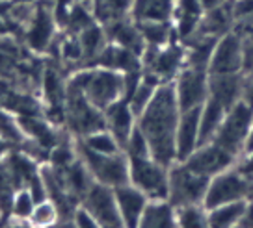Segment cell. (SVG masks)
Segmentation results:
<instances>
[{
    "label": "cell",
    "instance_id": "cell-1",
    "mask_svg": "<svg viewBox=\"0 0 253 228\" xmlns=\"http://www.w3.org/2000/svg\"><path fill=\"white\" fill-rule=\"evenodd\" d=\"M181 117V108L175 97L173 82L157 87L149 106L136 117V125L147 137L151 156L164 165H171L175 160V130Z\"/></svg>",
    "mask_w": 253,
    "mask_h": 228
},
{
    "label": "cell",
    "instance_id": "cell-2",
    "mask_svg": "<svg viewBox=\"0 0 253 228\" xmlns=\"http://www.w3.org/2000/svg\"><path fill=\"white\" fill-rule=\"evenodd\" d=\"M67 87L82 91L95 108L104 111L110 104L123 98L125 74L99 65L82 67L67 78Z\"/></svg>",
    "mask_w": 253,
    "mask_h": 228
},
{
    "label": "cell",
    "instance_id": "cell-3",
    "mask_svg": "<svg viewBox=\"0 0 253 228\" xmlns=\"http://www.w3.org/2000/svg\"><path fill=\"white\" fill-rule=\"evenodd\" d=\"M77 154L95 182L110 188H118L128 182V158L125 156V152L101 154L87 149L80 139H77Z\"/></svg>",
    "mask_w": 253,
    "mask_h": 228
},
{
    "label": "cell",
    "instance_id": "cell-4",
    "mask_svg": "<svg viewBox=\"0 0 253 228\" xmlns=\"http://www.w3.org/2000/svg\"><path fill=\"white\" fill-rule=\"evenodd\" d=\"M63 126L71 132L77 139L86 137L95 130L106 128L104 126L103 110L95 108L87 100L84 93L79 89L67 87L65 91V104H63Z\"/></svg>",
    "mask_w": 253,
    "mask_h": 228
},
{
    "label": "cell",
    "instance_id": "cell-5",
    "mask_svg": "<svg viewBox=\"0 0 253 228\" xmlns=\"http://www.w3.org/2000/svg\"><path fill=\"white\" fill-rule=\"evenodd\" d=\"M186 65V48L179 39L164 47H145L142 54V72L158 84L173 82Z\"/></svg>",
    "mask_w": 253,
    "mask_h": 228
},
{
    "label": "cell",
    "instance_id": "cell-6",
    "mask_svg": "<svg viewBox=\"0 0 253 228\" xmlns=\"http://www.w3.org/2000/svg\"><path fill=\"white\" fill-rule=\"evenodd\" d=\"M252 106L244 100L237 102L225 111V117L221 121L212 141L238 160V156L246 150V143H248L250 128H252Z\"/></svg>",
    "mask_w": 253,
    "mask_h": 228
},
{
    "label": "cell",
    "instance_id": "cell-7",
    "mask_svg": "<svg viewBox=\"0 0 253 228\" xmlns=\"http://www.w3.org/2000/svg\"><path fill=\"white\" fill-rule=\"evenodd\" d=\"M128 182L140 189L149 200L168 198L169 167L157 162L153 156L128 158Z\"/></svg>",
    "mask_w": 253,
    "mask_h": 228
},
{
    "label": "cell",
    "instance_id": "cell-8",
    "mask_svg": "<svg viewBox=\"0 0 253 228\" xmlns=\"http://www.w3.org/2000/svg\"><path fill=\"white\" fill-rule=\"evenodd\" d=\"M211 178L190 171L182 162H173L169 165V182H168V200L175 206L203 204L205 191Z\"/></svg>",
    "mask_w": 253,
    "mask_h": 228
},
{
    "label": "cell",
    "instance_id": "cell-9",
    "mask_svg": "<svg viewBox=\"0 0 253 228\" xmlns=\"http://www.w3.org/2000/svg\"><path fill=\"white\" fill-rule=\"evenodd\" d=\"M248 184H250V180L244 174L238 173L235 165L214 174L207 186L203 206L207 210H211L214 206L225 204V202L242 200L248 197Z\"/></svg>",
    "mask_w": 253,
    "mask_h": 228
},
{
    "label": "cell",
    "instance_id": "cell-10",
    "mask_svg": "<svg viewBox=\"0 0 253 228\" xmlns=\"http://www.w3.org/2000/svg\"><path fill=\"white\" fill-rule=\"evenodd\" d=\"M173 87L181 111L201 108L209 98V71L184 65L175 76Z\"/></svg>",
    "mask_w": 253,
    "mask_h": 228
},
{
    "label": "cell",
    "instance_id": "cell-11",
    "mask_svg": "<svg viewBox=\"0 0 253 228\" xmlns=\"http://www.w3.org/2000/svg\"><path fill=\"white\" fill-rule=\"evenodd\" d=\"M80 204L93 215L95 221L99 223V227H123V219L119 215L118 202H116V193H114V188H110V186L93 182L91 188L86 191L84 198L80 200Z\"/></svg>",
    "mask_w": 253,
    "mask_h": 228
},
{
    "label": "cell",
    "instance_id": "cell-12",
    "mask_svg": "<svg viewBox=\"0 0 253 228\" xmlns=\"http://www.w3.org/2000/svg\"><path fill=\"white\" fill-rule=\"evenodd\" d=\"M244 72V43L237 30L218 37L209 62V74Z\"/></svg>",
    "mask_w": 253,
    "mask_h": 228
},
{
    "label": "cell",
    "instance_id": "cell-13",
    "mask_svg": "<svg viewBox=\"0 0 253 228\" xmlns=\"http://www.w3.org/2000/svg\"><path fill=\"white\" fill-rule=\"evenodd\" d=\"M182 163L194 173L201 174L205 178H212L214 174H218L235 165L237 158L229 154L227 150H223L220 145H216L214 141H209L205 145H199Z\"/></svg>",
    "mask_w": 253,
    "mask_h": 228
},
{
    "label": "cell",
    "instance_id": "cell-14",
    "mask_svg": "<svg viewBox=\"0 0 253 228\" xmlns=\"http://www.w3.org/2000/svg\"><path fill=\"white\" fill-rule=\"evenodd\" d=\"M56 26L58 23H56L54 11L47 4H41L34 9V15L28 21V32H26V45L30 47V50L38 54L48 52L50 45L58 37Z\"/></svg>",
    "mask_w": 253,
    "mask_h": 228
},
{
    "label": "cell",
    "instance_id": "cell-15",
    "mask_svg": "<svg viewBox=\"0 0 253 228\" xmlns=\"http://www.w3.org/2000/svg\"><path fill=\"white\" fill-rule=\"evenodd\" d=\"M244 72L209 74V98L221 104L225 110L242 100L244 93Z\"/></svg>",
    "mask_w": 253,
    "mask_h": 228
},
{
    "label": "cell",
    "instance_id": "cell-16",
    "mask_svg": "<svg viewBox=\"0 0 253 228\" xmlns=\"http://www.w3.org/2000/svg\"><path fill=\"white\" fill-rule=\"evenodd\" d=\"M199 113L201 108L181 111L175 130V160L184 162L199 147Z\"/></svg>",
    "mask_w": 253,
    "mask_h": 228
},
{
    "label": "cell",
    "instance_id": "cell-17",
    "mask_svg": "<svg viewBox=\"0 0 253 228\" xmlns=\"http://www.w3.org/2000/svg\"><path fill=\"white\" fill-rule=\"evenodd\" d=\"M114 193H116V202H118L119 215L123 219V227H128V228L138 227L140 225V217H142L143 213V208H145L149 198L145 197L136 186H132L130 182L114 188Z\"/></svg>",
    "mask_w": 253,
    "mask_h": 228
},
{
    "label": "cell",
    "instance_id": "cell-18",
    "mask_svg": "<svg viewBox=\"0 0 253 228\" xmlns=\"http://www.w3.org/2000/svg\"><path fill=\"white\" fill-rule=\"evenodd\" d=\"M104 32L110 43H116L119 47H125L128 50L136 52L138 56L143 54L145 50V41L142 37V32L138 28V24L130 17L116 19L110 23H104Z\"/></svg>",
    "mask_w": 253,
    "mask_h": 228
},
{
    "label": "cell",
    "instance_id": "cell-19",
    "mask_svg": "<svg viewBox=\"0 0 253 228\" xmlns=\"http://www.w3.org/2000/svg\"><path fill=\"white\" fill-rule=\"evenodd\" d=\"M103 113L106 130H110L114 134V137L118 139L119 147L123 150V145L126 143L132 128L136 126V115L132 113V110H130V106H128L125 98H119L114 104H110Z\"/></svg>",
    "mask_w": 253,
    "mask_h": 228
},
{
    "label": "cell",
    "instance_id": "cell-20",
    "mask_svg": "<svg viewBox=\"0 0 253 228\" xmlns=\"http://www.w3.org/2000/svg\"><path fill=\"white\" fill-rule=\"evenodd\" d=\"M95 65L123 72V74H126V72H138L142 71V56H138L132 50H128L125 47H119L116 43L108 41L106 47L101 50V54L97 56Z\"/></svg>",
    "mask_w": 253,
    "mask_h": 228
},
{
    "label": "cell",
    "instance_id": "cell-21",
    "mask_svg": "<svg viewBox=\"0 0 253 228\" xmlns=\"http://www.w3.org/2000/svg\"><path fill=\"white\" fill-rule=\"evenodd\" d=\"M138 227L142 228L177 227V208L168 198H153V200H147Z\"/></svg>",
    "mask_w": 253,
    "mask_h": 228
},
{
    "label": "cell",
    "instance_id": "cell-22",
    "mask_svg": "<svg viewBox=\"0 0 253 228\" xmlns=\"http://www.w3.org/2000/svg\"><path fill=\"white\" fill-rule=\"evenodd\" d=\"M173 11L175 0H134L128 17L134 23L173 21Z\"/></svg>",
    "mask_w": 253,
    "mask_h": 228
},
{
    "label": "cell",
    "instance_id": "cell-23",
    "mask_svg": "<svg viewBox=\"0 0 253 228\" xmlns=\"http://www.w3.org/2000/svg\"><path fill=\"white\" fill-rule=\"evenodd\" d=\"M246 208H248V198L214 206L211 210H207V212H209L207 213V215H209V227H212V228L238 227L242 217H244Z\"/></svg>",
    "mask_w": 253,
    "mask_h": 228
},
{
    "label": "cell",
    "instance_id": "cell-24",
    "mask_svg": "<svg viewBox=\"0 0 253 228\" xmlns=\"http://www.w3.org/2000/svg\"><path fill=\"white\" fill-rule=\"evenodd\" d=\"M225 111L227 110L221 104H218L212 98H207L199 113V145L212 141L221 121L225 117Z\"/></svg>",
    "mask_w": 253,
    "mask_h": 228
},
{
    "label": "cell",
    "instance_id": "cell-25",
    "mask_svg": "<svg viewBox=\"0 0 253 228\" xmlns=\"http://www.w3.org/2000/svg\"><path fill=\"white\" fill-rule=\"evenodd\" d=\"M142 32L145 47H164L177 39L173 21H149V23H136Z\"/></svg>",
    "mask_w": 253,
    "mask_h": 228
},
{
    "label": "cell",
    "instance_id": "cell-26",
    "mask_svg": "<svg viewBox=\"0 0 253 228\" xmlns=\"http://www.w3.org/2000/svg\"><path fill=\"white\" fill-rule=\"evenodd\" d=\"M79 41L82 45V52H84V62H95L97 56L101 54V50L106 47L108 37H106L103 24L93 23L80 32Z\"/></svg>",
    "mask_w": 253,
    "mask_h": 228
},
{
    "label": "cell",
    "instance_id": "cell-27",
    "mask_svg": "<svg viewBox=\"0 0 253 228\" xmlns=\"http://www.w3.org/2000/svg\"><path fill=\"white\" fill-rule=\"evenodd\" d=\"M132 2L134 0H95L93 15L95 19L101 21V24L116 21V19H123V17L130 15Z\"/></svg>",
    "mask_w": 253,
    "mask_h": 228
},
{
    "label": "cell",
    "instance_id": "cell-28",
    "mask_svg": "<svg viewBox=\"0 0 253 228\" xmlns=\"http://www.w3.org/2000/svg\"><path fill=\"white\" fill-rule=\"evenodd\" d=\"M38 204V200L34 198L28 188H21L15 191L13 195V202H11V215H9L8 223H19V225H30V215L34 208Z\"/></svg>",
    "mask_w": 253,
    "mask_h": 228
},
{
    "label": "cell",
    "instance_id": "cell-29",
    "mask_svg": "<svg viewBox=\"0 0 253 228\" xmlns=\"http://www.w3.org/2000/svg\"><path fill=\"white\" fill-rule=\"evenodd\" d=\"M80 141L86 145L87 149L95 150V152H101V154H116V152H123L119 147L118 139L114 137L110 130L101 128V130H95L91 134H87L86 137H80Z\"/></svg>",
    "mask_w": 253,
    "mask_h": 228
},
{
    "label": "cell",
    "instance_id": "cell-30",
    "mask_svg": "<svg viewBox=\"0 0 253 228\" xmlns=\"http://www.w3.org/2000/svg\"><path fill=\"white\" fill-rule=\"evenodd\" d=\"M203 204H188L177 208V227L205 228L209 227V215Z\"/></svg>",
    "mask_w": 253,
    "mask_h": 228
},
{
    "label": "cell",
    "instance_id": "cell-31",
    "mask_svg": "<svg viewBox=\"0 0 253 228\" xmlns=\"http://www.w3.org/2000/svg\"><path fill=\"white\" fill-rule=\"evenodd\" d=\"M58 219H60L58 206L50 198H45L40 200L34 208L30 215V227H56Z\"/></svg>",
    "mask_w": 253,
    "mask_h": 228
},
{
    "label": "cell",
    "instance_id": "cell-32",
    "mask_svg": "<svg viewBox=\"0 0 253 228\" xmlns=\"http://www.w3.org/2000/svg\"><path fill=\"white\" fill-rule=\"evenodd\" d=\"M123 152L126 158H145L151 156V147L147 137L143 135V132L138 128V125L132 128V132L128 135L126 143L123 145Z\"/></svg>",
    "mask_w": 253,
    "mask_h": 228
},
{
    "label": "cell",
    "instance_id": "cell-33",
    "mask_svg": "<svg viewBox=\"0 0 253 228\" xmlns=\"http://www.w3.org/2000/svg\"><path fill=\"white\" fill-rule=\"evenodd\" d=\"M73 227H80V228H95L99 227V223L95 221V217L87 212L82 204H79L73 212Z\"/></svg>",
    "mask_w": 253,
    "mask_h": 228
},
{
    "label": "cell",
    "instance_id": "cell-34",
    "mask_svg": "<svg viewBox=\"0 0 253 228\" xmlns=\"http://www.w3.org/2000/svg\"><path fill=\"white\" fill-rule=\"evenodd\" d=\"M235 167H237L238 173L244 174L248 180H252L253 178V149L244 150V152L238 156Z\"/></svg>",
    "mask_w": 253,
    "mask_h": 228
},
{
    "label": "cell",
    "instance_id": "cell-35",
    "mask_svg": "<svg viewBox=\"0 0 253 228\" xmlns=\"http://www.w3.org/2000/svg\"><path fill=\"white\" fill-rule=\"evenodd\" d=\"M235 21L253 19V0H233Z\"/></svg>",
    "mask_w": 253,
    "mask_h": 228
},
{
    "label": "cell",
    "instance_id": "cell-36",
    "mask_svg": "<svg viewBox=\"0 0 253 228\" xmlns=\"http://www.w3.org/2000/svg\"><path fill=\"white\" fill-rule=\"evenodd\" d=\"M238 227L242 228H253V202L252 200H248V208H246V213L242 221H240V225Z\"/></svg>",
    "mask_w": 253,
    "mask_h": 228
},
{
    "label": "cell",
    "instance_id": "cell-37",
    "mask_svg": "<svg viewBox=\"0 0 253 228\" xmlns=\"http://www.w3.org/2000/svg\"><path fill=\"white\" fill-rule=\"evenodd\" d=\"M9 152V143L0 135V158H4Z\"/></svg>",
    "mask_w": 253,
    "mask_h": 228
},
{
    "label": "cell",
    "instance_id": "cell-38",
    "mask_svg": "<svg viewBox=\"0 0 253 228\" xmlns=\"http://www.w3.org/2000/svg\"><path fill=\"white\" fill-rule=\"evenodd\" d=\"M253 149V119H252V128H250V137H248V143H246V150Z\"/></svg>",
    "mask_w": 253,
    "mask_h": 228
},
{
    "label": "cell",
    "instance_id": "cell-39",
    "mask_svg": "<svg viewBox=\"0 0 253 228\" xmlns=\"http://www.w3.org/2000/svg\"><path fill=\"white\" fill-rule=\"evenodd\" d=\"M246 198L253 202V178L250 180V184H248V197H246Z\"/></svg>",
    "mask_w": 253,
    "mask_h": 228
}]
</instances>
